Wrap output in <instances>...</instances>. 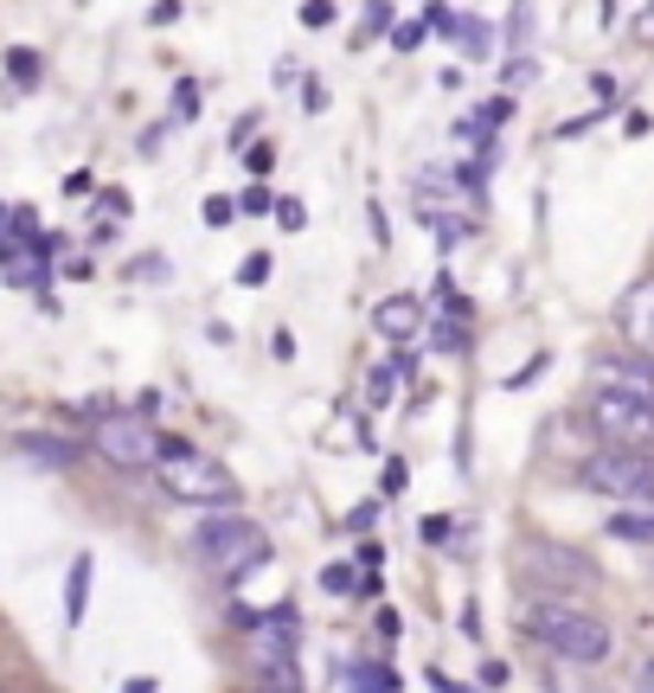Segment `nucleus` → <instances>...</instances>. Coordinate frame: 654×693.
<instances>
[{
	"label": "nucleus",
	"instance_id": "1",
	"mask_svg": "<svg viewBox=\"0 0 654 693\" xmlns=\"http://www.w3.org/2000/svg\"><path fill=\"white\" fill-rule=\"evenodd\" d=\"M154 481H161V495H167V501H186V508L231 513L238 501H244L238 475L225 469L218 456H206V450H193V443H181V437H161V463H154Z\"/></svg>",
	"mask_w": 654,
	"mask_h": 693
},
{
	"label": "nucleus",
	"instance_id": "2",
	"mask_svg": "<svg viewBox=\"0 0 654 693\" xmlns=\"http://www.w3.org/2000/svg\"><path fill=\"white\" fill-rule=\"evenodd\" d=\"M526 636H539L545 649L558 661H571V668H603V661L617 656L610 622L578 610V604H565V597H539V604L526 610Z\"/></svg>",
	"mask_w": 654,
	"mask_h": 693
},
{
	"label": "nucleus",
	"instance_id": "3",
	"mask_svg": "<svg viewBox=\"0 0 654 693\" xmlns=\"http://www.w3.org/2000/svg\"><path fill=\"white\" fill-rule=\"evenodd\" d=\"M199 565L212 572V578H244V572H257L263 559H270V533L257 527V520H244V513H218V520H206L199 527Z\"/></svg>",
	"mask_w": 654,
	"mask_h": 693
},
{
	"label": "nucleus",
	"instance_id": "4",
	"mask_svg": "<svg viewBox=\"0 0 654 693\" xmlns=\"http://www.w3.org/2000/svg\"><path fill=\"white\" fill-rule=\"evenodd\" d=\"M584 488L629 513H654V456L648 450H597L584 463Z\"/></svg>",
	"mask_w": 654,
	"mask_h": 693
},
{
	"label": "nucleus",
	"instance_id": "5",
	"mask_svg": "<svg viewBox=\"0 0 654 693\" xmlns=\"http://www.w3.org/2000/svg\"><path fill=\"white\" fill-rule=\"evenodd\" d=\"M584 418L603 437V450H654V404L648 399H629V392L597 386L590 404H584Z\"/></svg>",
	"mask_w": 654,
	"mask_h": 693
},
{
	"label": "nucleus",
	"instance_id": "6",
	"mask_svg": "<svg viewBox=\"0 0 654 693\" xmlns=\"http://www.w3.org/2000/svg\"><path fill=\"white\" fill-rule=\"evenodd\" d=\"M90 456H103L109 469H154V463H161L154 418H135V411L97 418V424H90Z\"/></svg>",
	"mask_w": 654,
	"mask_h": 693
},
{
	"label": "nucleus",
	"instance_id": "7",
	"mask_svg": "<svg viewBox=\"0 0 654 693\" xmlns=\"http://www.w3.org/2000/svg\"><path fill=\"white\" fill-rule=\"evenodd\" d=\"M520 572L533 584H571V591H590V584H597V565L571 546H526L520 552Z\"/></svg>",
	"mask_w": 654,
	"mask_h": 693
},
{
	"label": "nucleus",
	"instance_id": "8",
	"mask_svg": "<svg viewBox=\"0 0 654 693\" xmlns=\"http://www.w3.org/2000/svg\"><path fill=\"white\" fill-rule=\"evenodd\" d=\"M617 328H622V340H629V354H642V360H654V277H642L635 290L622 295V308H617Z\"/></svg>",
	"mask_w": 654,
	"mask_h": 693
},
{
	"label": "nucleus",
	"instance_id": "9",
	"mask_svg": "<svg viewBox=\"0 0 654 693\" xmlns=\"http://www.w3.org/2000/svg\"><path fill=\"white\" fill-rule=\"evenodd\" d=\"M597 386H610V392H629V399H648L654 404V360H642V354L597 360Z\"/></svg>",
	"mask_w": 654,
	"mask_h": 693
},
{
	"label": "nucleus",
	"instance_id": "10",
	"mask_svg": "<svg viewBox=\"0 0 654 693\" xmlns=\"http://www.w3.org/2000/svg\"><path fill=\"white\" fill-rule=\"evenodd\" d=\"M372 328L385 334V340H411V334L424 328V302L417 295H379L372 302Z\"/></svg>",
	"mask_w": 654,
	"mask_h": 693
},
{
	"label": "nucleus",
	"instance_id": "11",
	"mask_svg": "<svg viewBox=\"0 0 654 693\" xmlns=\"http://www.w3.org/2000/svg\"><path fill=\"white\" fill-rule=\"evenodd\" d=\"M449 45H456L462 58H488V52H494V26L475 20V13H456V20H449Z\"/></svg>",
	"mask_w": 654,
	"mask_h": 693
},
{
	"label": "nucleus",
	"instance_id": "12",
	"mask_svg": "<svg viewBox=\"0 0 654 693\" xmlns=\"http://www.w3.org/2000/svg\"><path fill=\"white\" fill-rule=\"evenodd\" d=\"M84 610H90V552H77L72 578H65V617L84 622Z\"/></svg>",
	"mask_w": 654,
	"mask_h": 693
},
{
	"label": "nucleus",
	"instance_id": "13",
	"mask_svg": "<svg viewBox=\"0 0 654 693\" xmlns=\"http://www.w3.org/2000/svg\"><path fill=\"white\" fill-rule=\"evenodd\" d=\"M33 463H52V469H65V463H77L84 456V443H72V437H26L20 443Z\"/></svg>",
	"mask_w": 654,
	"mask_h": 693
},
{
	"label": "nucleus",
	"instance_id": "14",
	"mask_svg": "<svg viewBox=\"0 0 654 693\" xmlns=\"http://www.w3.org/2000/svg\"><path fill=\"white\" fill-rule=\"evenodd\" d=\"M430 340H436V354H462V347H469V322H462V315H443L430 328Z\"/></svg>",
	"mask_w": 654,
	"mask_h": 693
},
{
	"label": "nucleus",
	"instance_id": "15",
	"mask_svg": "<svg viewBox=\"0 0 654 693\" xmlns=\"http://www.w3.org/2000/svg\"><path fill=\"white\" fill-rule=\"evenodd\" d=\"M610 533H617V540H654V513H610Z\"/></svg>",
	"mask_w": 654,
	"mask_h": 693
},
{
	"label": "nucleus",
	"instance_id": "16",
	"mask_svg": "<svg viewBox=\"0 0 654 693\" xmlns=\"http://www.w3.org/2000/svg\"><path fill=\"white\" fill-rule=\"evenodd\" d=\"M399 681H392V668H379V661H366V668H353V693H392Z\"/></svg>",
	"mask_w": 654,
	"mask_h": 693
},
{
	"label": "nucleus",
	"instance_id": "17",
	"mask_svg": "<svg viewBox=\"0 0 654 693\" xmlns=\"http://www.w3.org/2000/svg\"><path fill=\"white\" fill-rule=\"evenodd\" d=\"M238 213H244V219H263V213H276V193H270V186H244V193H238Z\"/></svg>",
	"mask_w": 654,
	"mask_h": 693
},
{
	"label": "nucleus",
	"instance_id": "18",
	"mask_svg": "<svg viewBox=\"0 0 654 693\" xmlns=\"http://www.w3.org/2000/svg\"><path fill=\"white\" fill-rule=\"evenodd\" d=\"M366 33H392V7H385V0H366V20H360V39H353V45H366Z\"/></svg>",
	"mask_w": 654,
	"mask_h": 693
},
{
	"label": "nucleus",
	"instance_id": "19",
	"mask_svg": "<svg viewBox=\"0 0 654 693\" xmlns=\"http://www.w3.org/2000/svg\"><path fill=\"white\" fill-rule=\"evenodd\" d=\"M238 283H244V290H257V283H270V251L244 257V263H238Z\"/></svg>",
	"mask_w": 654,
	"mask_h": 693
},
{
	"label": "nucleus",
	"instance_id": "20",
	"mask_svg": "<svg viewBox=\"0 0 654 693\" xmlns=\"http://www.w3.org/2000/svg\"><path fill=\"white\" fill-rule=\"evenodd\" d=\"M392 45H399V52H417V45H424V20H392Z\"/></svg>",
	"mask_w": 654,
	"mask_h": 693
},
{
	"label": "nucleus",
	"instance_id": "21",
	"mask_svg": "<svg viewBox=\"0 0 654 693\" xmlns=\"http://www.w3.org/2000/svg\"><path fill=\"white\" fill-rule=\"evenodd\" d=\"M436 295H443V315H462V322H469V295L456 290L449 277H436Z\"/></svg>",
	"mask_w": 654,
	"mask_h": 693
},
{
	"label": "nucleus",
	"instance_id": "22",
	"mask_svg": "<svg viewBox=\"0 0 654 693\" xmlns=\"http://www.w3.org/2000/svg\"><path fill=\"white\" fill-rule=\"evenodd\" d=\"M392 386H399V372H392V366H379V372L366 379V392H372L366 404H392Z\"/></svg>",
	"mask_w": 654,
	"mask_h": 693
},
{
	"label": "nucleus",
	"instance_id": "23",
	"mask_svg": "<svg viewBox=\"0 0 654 693\" xmlns=\"http://www.w3.org/2000/svg\"><path fill=\"white\" fill-rule=\"evenodd\" d=\"M302 110H308V116H321V110H327V84H321L315 72L302 77Z\"/></svg>",
	"mask_w": 654,
	"mask_h": 693
},
{
	"label": "nucleus",
	"instance_id": "24",
	"mask_svg": "<svg viewBox=\"0 0 654 693\" xmlns=\"http://www.w3.org/2000/svg\"><path fill=\"white\" fill-rule=\"evenodd\" d=\"M7 72L20 77V84H33V77H39V58H33V52H7Z\"/></svg>",
	"mask_w": 654,
	"mask_h": 693
},
{
	"label": "nucleus",
	"instance_id": "25",
	"mask_svg": "<svg viewBox=\"0 0 654 693\" xmlns=\"http://www.w3.org/2000/svg\"><path fill=\"white\" fill-rule=\"evenodd\" d=\"M321 584H327V591H334V597H347V591H360V584H353V572H347V565H327V572H321Z\"/></svg>",
	"mask_w": 654,
	"mask_h": 693
},
{
	"label": "nucleus",
	"instance_id": "26",
	"mask_svg": "<svg viewBox=\"0 0 654 693\" xmlns=\"http://www.w3.org/2000/svg\"><path fill=\"white\" fill-rule=\"evenodd\" d=\"M334 20V0H302V26H327Z\"/></svg>",
	"mask_w": 654,
	"mask_h": 693
},
{
	"label": "nucleus",
	"instance_id": "27",
	"mask_svg": "<svg viewBox=\"0 0 654 693\" xmlns=\"http://www.w3.org/2000/svg\"><path fill=\"white\" fill-rule=\"evenodd\" d=\"M238 219V199H206V225H231Z\"/></svg>",
	"mask_w": 654,
	"mask_h": 693
},
{
	"label": "nucleus",
	"instance_id": "28",
	"mask_svg": "<svg viewBox=\"0 0 654 693\" xmlns=\"http://www.w3.org/2000/svg\"><path fill=\"white\" fill-rule=\"evenodd\" d=\"M526 33H533V7H520V13L508 20V39H513V45H526Z\"/></svg>",
	"mask_w": 654,
	"mask_h": 693
},
{
	"label": "nucleus",
	"instance_id": "29",
	"mask_svg": "<svg viewBox=\"0 0 654 693\" xmlns=\"http://www.w3.org/2000/svg\"><path fill=\"white\" fill-rule=\"evenodd\" d=\"M276 219L290 225V231H302V219H308V213H302V199H276Z\"/></svg>",
	"mask_w": 654,
	"mask_h": 693
},
{
	"label": "nucleus",
	"instance_id": "30",
	"mask_svg": "<svg viewBox=\"0 0 654 693\" xmlns=\"http://www.w3.org/2000/svg\"><path fill=\"white\" fill-rule=\"evenodd\" d=\"M372 520H379V501H366V508H353V513H347V527H353V533H366Z\"/></svg>",
	"mask_w": 654,
	"mask_h": 693
},
{
	"label": "nucleus",
	"instance_id": "31",
	"mask_svg": "<svg viewBox=\"0 0 654 693\" xmlns=\"http://www.w3.org/2000/svg\"><path fill=\"white\" fill-rule=\"evenodd\" d=\"M353 559H360L366 572H379V559H385V546H379V540H360V552H353Z\"/></svg>",
	"mask_w": 654,
	"mask_h": 693
},
{
	"label": "nucleus",
	"instance_id": "32",
	"mask_svg": "<svg viewBox=\"0 0 654 693\" xmlns=\"http://www.w3.org/2000/svg\"><path fill=\"white\" fill-rule=\"evenodd\" d=\"M533 72H539L533 58H520V65H508V90H513V84H533Z\"/></svg>",
	"mask_w": 654,
	"mask_h": 693
},
{
	"label": "nucleus",
	"instance_id": "33",
	"mask_svg": "<svg viewBox=\"0 0 654 693\" xmlns=\"http://www.w3.org/2000/svg\"><path fill=\"white\" fill-rule=\"evenodd\" d=\"M590 90H597L603 104H617V97H622V84H617V77H590Z\"/></svg>",
	"mask_w": 654,
	"mask_h": 693
},
{
	"label": "nucleus",
	"instance_id": "34",
	"mask_svg": "<svg viewBox=\"0 0 654 693\" xmlns=\"http://www.w3.org/2000/svg\"><path fill=\"white\" fill-rule=\"evenodd\" d=\"M392 372H404V379L417 372V347H411V340H404V354H399V360H392Z\"/></svg>",
	"mask_w": 654,
	"mask_h": 693
},
{
	"label": "nucleus",
	"instance_id": "35",
	"mask_svg": "<svg viewBox=\"0 0 654 693\" xmlns=\"http://www.w3.org/2000/svg\"><path fill=\"white\" fill-rule=\"evenodd\" d=\"M635 693H654V656L642 661V674H635Z\"/></svg>",
	"mask_w": 654,
	"mask_h": 693
},
{
	"label": "nucleus",
	"instance_id": "36",
	"mask_svg": "<svg viewBox=\"0 0 654 693\" xmlns=\"http://www.w3.org/2000/svg\"><path fill=\"white\" fill-rule=\"evenodd\" d=\"M0 225H7V206H0Z\"/></svg>",
	"mask_w": 654,
	"mask_h": 693
},
{
	"label": "nucleus",
	"instance_id": "37",
	"mask_svg": "<svg viewBox=\"0 0 654 693\" xmlns=\"http://www.w3.org/2000/svg\"><path fill=\"white\" fill-rule=\"evenodd\" d=\"M257 693H263V687H257Z\"/></svg>",
	"mask_w": 654,
	"mask_h": 693
}]
</instances>
